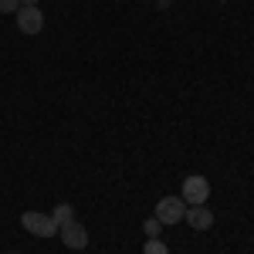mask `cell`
<instances>
[{
	"instance_id": "obj_5",
	"label": "cell",
	"mask_w": 254,
	"mask_h": 254,
	"mask_svg": "<svg viewBox=\"0 0 254 254\" xmlns=\"http://www.w3.org/2000/svg\"><path fill=\"white\" fill-rule=\"evenodd\" d=\"M58 237L71 248V251H81L85 244H88V234H85V227H81L78 220H68V224H61L58 227Z\"/></svg>"
},
{
	"instance_id": "obj_1",
	"label": "cell",
	"mask_w": 254,
	"mask_h": 254,
	"mask_svg": "<svg viewBox=\"0 0 254 254\" xmlns=\"http://www.w3.org/2000/svg\"><path fill=\"white\" fill-rule=\"evenodd\" d=\"M183 203L187 207H200V203H207V196H210V183H207V176H200V173H193V176H187L183 180Z\"/></svg>"
},
{
	"instance_id": "obj_3",
	"label": "cell",
	"mask_w": 254,
	"mask_h": 254,
	"mask_svg": "<svg viewBox=\"0 0 254 254\" xmlns=\"http://www.w3.org/2000/svg\"><path fill=\"white\" fill-rule=\"evenodd\" d=\"M187 214V203H183V196H163L156 203V220L159 224H180Z\"/></svg>"
},
{
	"instance_id": "obj_6",
	"label": "cell",
	"mask_w": 254,
	"mask_h": 254,
	"mask_svg": "<svg viewBox=\"0 0 254 254\" xmlns=\"http://www.w3.org/2000/svg\"><path fill=\"white\" fill-rule=\"evenodd\" d=\"M183 220H187L193 231H210V227H214V210H207L203 203H200V207H187Z\"/></svg>"
},
{
	"instance_id": "obj_7",
	"label": "cell",
	"mask_w": 254,
	"mask_h": 254,
	"mask_svg": "<svg viewBox=\"0 0 254 254\" xmlns=\"http://www.w3.org/2000/svg\"><path fill=\"white\" fill-rule=\"evenodd\" d=\"M51 217H55V224L61 227V224H68V220H75V207H71V203H58Z\"/></svg>"
},
{
	"instance_id": "obj_8",
	"label": "cell",
	"mask_w": 254,
	"mask_h": 254,
	"mask_svg": "<svg viewBox=\"0 0 254 254\" xmlns=\"http://www.w3.org/2000/svg\"><path fill=\"white\" fill-rule=\"evenodd\" d=\"M142 254H170V248H166L159 237H149V241H146V248H142Z\"/></svg>"
},
{
	"instance_id": "obj_12",
	"label": "cell",
	"mask_w": 254,
	"mask_h": 254,
	"mask_svg": "<svg viewBox=\"0 0 254 254\" xmlns=\"http://www.w3.org/2000/svg\"><path fill=\"white\" fill-rule=\"evenodd\" d=\"M10 254H14V251H10Z\"/></svg>"
},
{
	"instance_id": "obj_2",
	"label": "cell",
	"mask_w": 254,
	"mask_h": 254,
	"mask_svg": "<svg viewBox=\"0 0 254 254\" xmlns=\"http://www.w3.org/2000/svg\"><path fill=\"white\" fill-rule=\"evenodd\" d=\"M20 224H24V231H31L34 237H55V234H58V224H55V217H51V214L27 210V214H20Z\"/></svg>"
},
{
	"instance_id": "obj_4",
	"label": "cell",
	"mask_w": 254,
	"mask_h": 254,
	"mask_svg": "<svg viewBox=\"0 0 254 254\" xmlns=\"http://www.w3.org/2000/svg\"><path fill=\"white\" fill-rule=\"evenodd\" d=\"M14 17H17L20 34H38L41 27H44V14H41L38 7H24V3H20V10L14 14Z\"/></svg>"
},
{
	"instance_id": "obj_11",
	"label": "cell",
	"mask_w": 254,
	"mask_h": 254,
	"mask_svg": "<svg viewBox=\"0 0 254 254\" xmlns=\"http://www.w3.org/2000/svg\"><path fill=\"white\" fill-rule=\"evenodd\" d=\"M20 3H24V7H38V0H20Z\"/></svg>"
},
{
	"instance_id": "obj_9",
	"label": "cell",
	"mask_w": 254,
	"mask_h": 254,
	"mask_svg": "<svg viewBox=\"0 0 254 254\" xmlns=\"http://www.w3.org/2000/svg\"><path fill=\"white\" fill-rule=\"evenodd\" d=\"M20 0H0V14H17Z\"/></svg>"
},
{
	"instance_id": "obj_10",
	"label": "cell",
	"mask_w": 254,
	"mask_h": 254,
	"mask_svg": "<svg viewBox=\"0 0 254 254\" xmlns=\"http://www.w3.org/2000/svg\"><path fill=\"white\" fill-rule=\"evenodd\" d=\"M159 227H163V224H159L156 217H153V220H146V234H149V237H156V234H159Z\"/></svg>"
}]
</instances>
